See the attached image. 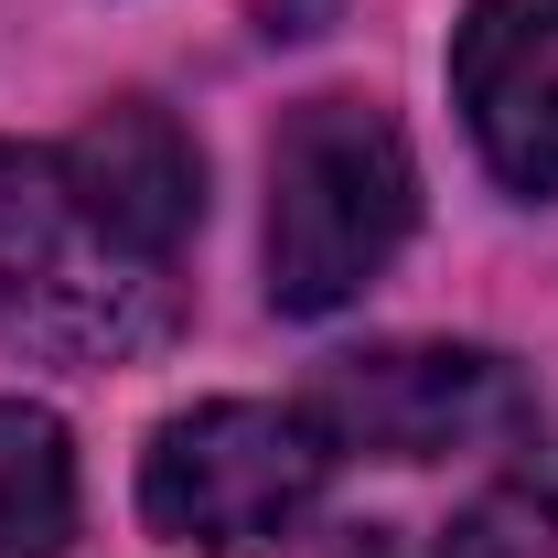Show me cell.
Instances as JSON below:
<instances>
[{
  "instance_id": "7a4b0ae2",
  "label": "cell",
  "mask_w": 558,
  "mask_h": 558,
  "mask_svg": "<svg viewBox=\"0 0 558 558\" xmlns=\"http://www.w3.org/2000/svg\"><path fill=\"white\" fill-rule=\"evenodd\" d=\"M172 333V258H140L86 205L65 150L0 140V344L22 354H140Z\"/></svg>"
},
{
  "instance_id": "277c9868",
  "label": "cell",
  "mask_w": 558,
  "mask_h": 558,
  "mask_svg": "<svg viewBox=\"0 0 558 558\" xmlns=\"http://www.w3.org/2000/svg\"><path fill=\"white\" fill-rule=\"evenodd\" d=\"M323 494H333V462L312 440L301 398L290 409H258V398H215V409H183L150 429L140 451V515L150 537L194 558H279L323 526Z\"/></svg>"
},
{
  "instance_id": "3957f363",
  "label": "cell",
  "mask_w": 558,
  "mask_h": 558,
  "mask_svg": "<svg viewBox=\"0 0 558 558\" xmlns=\"http://www.w3.org/2000/svg\"><path fill=\"white\" fill-rule=\"evenodd\" d=\"M418 172L376 97H301L269 140V301L323 323L409 247Z\"/></svg>"
},
{
  "instance_id": "52a82bcc",
  "label": "cell",
  "mask_w": 558,
  "mask_h": 558,
  "mask_svg": "<svg viewBox=\"0 0 558 558\" xmlns=\"http://www.w3.org/2000/svg\"><path fill=\"white\" fill-rule=\"evenodd\" d=\"M75 537V451L65 418L0 398V558H65Z\"/></svg>"
},
{
  "instance_id": "5b68a950",
  "label": "cell",
  "mask_w": 558,
  "mask_h": 558,
  "mask_svg": "<svg viewBox=\"0 0 558 558\" xmlns=\"http://www.w3.org/2000/svg\"><path fill=\"white\" fill-rule=\"evenodd\" d=\"M451 97L494 183L558 194V0H473L451 33Z\"/></svg>"
},
{
  "instance_id": "6da1fadb",
  "label": "cell",
  "mask_w": 558,
  "mask_h": 558,
  "mask_svg": "<svg viewBox=\"0 0 558 558\" xmlns=\"http://www.w3.org/2000/svg\"><path fill=\"white\" fill-rule=\"evenodd\" d=\"M301 418L333 462V494L387 484L429 494L409 558H558V429L526 376L473 344H387L344 354L301 387Z\"/></svg>"
},
{
  "instance_id": "8992f818",
  "label": "cell",
  "mask_w": 558,
  "mask_h": 558,
  "mask_svg": "<svg viewBox=\"0 0 558 558\" xmlns=\"http://www.w3.org/2000/svg\"><path fill=\"white\" fill-rule=\"evenodd\" d=\"M65 172L86 183V205L108 215L140 258H172V247L194 236V215H205V161H194L183 119L150 108V97L97 108V119L65 140Z\"/></svg>"
}]
</instances>
